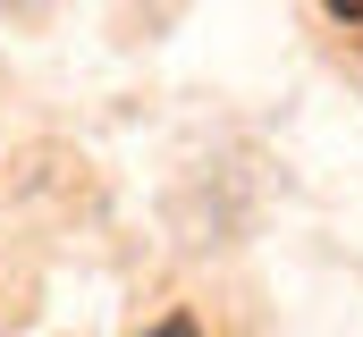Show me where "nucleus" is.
<instances>
[{"instance_id":"nucleus-2","label":"nucleus","mask_w":363,"mask_h":337,"mask_svg":"<svg viewBox=\"0 0 363 337\" xmlns=\"http://www.w3.org/2000/svg\"><path fill=\"white\" fill-rule=\"evenodd\" d=\"M152 337H203V329H194V321H186V312H178V321H161V329H152Z\"/></svg>"},{"instance_id":"nucleus-1","label":"nucleus","mask_w":363,"mask_h":337,"mask_svg":"<svg viewBox=\"0 0 363 337\" xmlns=\"http://www.w3.org/2000/svg\"><path fill=\"white\" fill-rule=\"evenodd\" d=\"M330 17H338V25H355V34H363V0H330Z\"/></svg>"}]
</instances>
